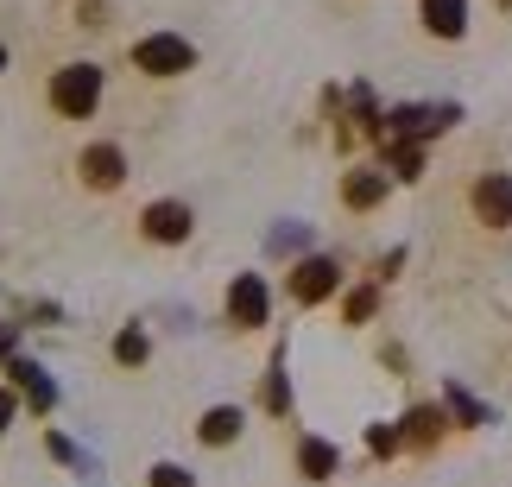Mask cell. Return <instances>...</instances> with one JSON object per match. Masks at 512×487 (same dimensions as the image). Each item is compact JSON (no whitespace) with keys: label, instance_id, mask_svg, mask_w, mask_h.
<instances>
[{"label":"cell","instance_id":"obj_14","mask_svg":"<svg viewBox=\"0 0 512 487\" xmlns=\"http://www.w3.org/2000/svg\"><path fill=\"white\" fill-rule=\"evenodd\" d=\"M449 412H456L462 424H487V405H475V399L462 393V386H449Z\"/></svg>","mask_w":512,"mask_h":487},{"label":"cell","instance_id":"obj_21","mask_svg":"<svg viewBox=\"0 0 512 487\" xmlns=\"http://www.w3.org/2000/svg\"><path fill=\"white\" fill-rule=\"evenodd\" d=\"M7 348H13V329H0V355H7Z\"/></svg>","mask_w":512,"mask_h":487},{"label":"cell","instance_id":"obj_9","mask_svg":"<svg viewBox=\"0 0 512 487\" xmlns=\"http://www.w3.org/2000/svg\"><path fill=\"white\" fill-rule=\"evenodd\" d=\"M298 469H304L310 481H329V475H336V469H342V456H336V443H323V437H310V443H304V450H298Z\"/></svg>","mask_w":512,"mask_h":487},{"label":"cell","instance_id":"obj_8","mask_svg":"<svg viewBox=\"0 0 512 487\" xmlns=\"http://www.w3.org/2000/svg\"><path fill=\"white\" fill-rule=\"evenodd\" d=\"M424 26L437 32V38H462L468 7H462V0H424Z\"/></svg>","mask_w":512,"mask_h":487},{"label":"cell","instance_id":"obj_2","mask_svg":"<svg viewBox=\"0 0 512 487\" xmlns=\"http://www.w3.org/2000/svg\"><path fill=\"white\" fill-rule=\"evenodd\" d=\"M133 64H140L146 76H184L196 64V51L177 32H159V38H140V45H133Z\"/></svg>","mask_w":512,"mask_h":487},{"label":"cell","instance_id":"obj_10","mask_svg":"<svg viewBox=\"0 0 512 487\" xmlns=\"http://www.w3.org/2000/svg\"><path fill=\"white\" fill-rule=\"evenodd\" d=\"M241 405H215V412H203V443H215V450H222V443H234L241 437Z\"/></svg>","mask_w":512,"mask_h":487},{"label":"cell","instance_id":"obj_3","mask_svg":"<svg viewBox=\"0 0 512 487\" xmlns=\"http://www.w3.org/2000/svg\"><path fill=\"white\" fill-rule=\"evenodd\" d=\"M228 317H234V329H260L272 317V298H266L260 272H241V279L228 285Z\"/></svg>","mask_w":512,"mask_h":487},{"label":"cell","instance_id":"obj_7","mask_svg":"<svg viewBox=\"0 0 512 487\" xmlns=\"http://www.w3.org/2000/svg\"><path fill=\"white\" fill-rule=\"evenodd\" d=\"M83 178L95 184V190H114L127 178V159H121V146H89L83 152Z\"/></svg>","mask_w":512,"mask_h":487},{"label":"cell","instance_id":"obj_11","mask_svg":"<svg viewBox=\"0 0 512 487\" xmlns=\"http://www.w3.org/2000/svg\"><path fill=\"white\" fill-rule=\"evenodd\" d=\"M7 374H13V386H19V393H26V399L38 405V412H45V405L57 399V393H51V380H45V367H32V361H13Z\"/></svg>","mask_w":512,"mask_h":487},{"label":"cell","instance_id":"obj_20","mask_svg":"<svg viewBox=\"0 0 512 487\" xmlns=\"http://www.w3.org/2000/svg\"><path fill=\"white\" fill-rule=\"evenodd\" d=\"M13 412H19V399H13V393H0V431L13 424Z\"/></svg>","mask_w":512,"mask_h":487},{"label":"cell","instance_id":"obj_13","mask_svg":"<svg viewBox=\"0 0 512 487\" xmlns=\"http://www.w3.org/2000/svg\"><path fill=\"white\" fill-rule=\"evenodd\" d=\"M405 424H411V443H430V437L443 431V412H437V405H418V412H411Z\"/></svg>","mask_w":512,"mask_h":487},{"label":"cell","instance_id":"obj_15","mask_svg":"<svg viewBox=\"0 0 512 487\" xmlns=\"http://www.w3.org/2000/svg\"><path fill=\"white\" fill-rule=\"evenodd\" d=\"M114 355H121L127 367H133V361H146V329H121V342H114Z\"/></svg>","mask_w":512,"mask_h":487},{"label":"cell","instance_id":"obj_4","mask_svg":"<svg viewBox=\"0 0 512 487\" xmlns=\"http://www.w3.org/2000/svg\"><path fill=\"white\" fill-rule=\"evenodd\" d=\"M336 285H342L336 260H304L298 272H291V298H298V304H323Z\"/></svg>","mask_w":512,"mask_h":487},{"label":"cell","instance_id":"obj_1","mask_svg":"<svg viewBox=\"0 0 512 487\" xmlns=\"http://www.w3.org/2000/svg\"><path fill=\"white\" fill-rule=\"evenodd\" d=\"M95 102H102V70L95 64H64L51 76V108L64 114V121H89Z\"/></svg>","mask_w":512,"mask_h":487},{"label":"cell","instance_id":"obj_16","mask_svg":"<svg viewBox=\"0 0 512 487\" xmlns=\"http://www.w3.org/2000/svg\"><path fill=\"white\" fill-rule=\"evenodd\" d=\"M266 405H272V412H285V405H291V380H285V361H279V367H272V386H266Z\"/></svg>","mask_w":512,"mask_h":487},{"label":"cell","instance_id":"obj_19","mask_svg":"<svg viewBox=\"0 0 512 487\" xmlns=\"http://www.w3.org/2000/svg\"><path fill=\"white\" fill-rule=\"evenodd\" d=\"M373 317V291H354L348 298V323H367Z\"/></svg>","mask_w":512,"mask_h":487},{"label":"cell","instance_id":"obj_6","mask_svg":"<svg viewBox=\"0 0 512 487\" xmlns=\"http://www.w3.org/2000/svg\"><path fill=\"white\" fill-rule=\"evenodd\" d=\"M190 228H196V222H190V209H184V203H152V209H146V235H152V241H165V247L190 241Z\"/></svg>","mask_w":512,"mask_h":487},{"label":"cell","instance_id":"obj_5","mask_svg":"<svg viewBox=\"0 0 512 487\" xmlns=\"http://www.w3.org/2000/svg\"><path fill=\"white\" fill-rule=\"evenodd\" d=\"M475 216H481L487 228H506V222H512V178L487 171V178L475 184Z\"/></svg>","mask_w":512,"mask_h":487},{"label":"cell","instance_id":"obj_17","mask_svg":"<svg viewBox=\"0 0 512 487\" xmlns=\"http://www.w3.org/2000/svg\"><path fill=\"white\" fill-rule=\"evenodd\" d=\"M152 487H196V475L177 469V462H159V469H152Z\"/></svg>","mask_w":512,"mask_h":487},{"label":"cell","instance_id":"obj_22","mask_svg":"<svg viewBox=\"0 0 512 487\" xmlns=\"http://www.w3.org/2000/svg\"><path fill=\"white\" fill-rule=\"evenodd\" d=\"M0 70H7V45H0Z\"/></svg>","mask_w":512,"mask_h":487},{"label":"cell","instance_id":"obj_18","mask_svg":"<svg viewBox=\"0 0 512 487\" xmlns=\"http://www.w3.org/2000/svg\"><path fill=\"white\" fill-rule=\"evenodd\" d=\"M367 443H373V456H392V450H399V431H392V424H373Z\"/></svg>","mask_w":512,"mask_h":487},{"label":"cell","instance_id":"obj_12","mask_svg":"<svg viewBox=\"0 0 512 487\" xmlns=\"http://www.w3.org/2000/svg\"><path fill=\"white\" fill-rule=\"evenodd\" d=\"M342 197H348V209H373V203L386 197V171H354Z\"/></svg>","mask_w":512,"mask_h":487}]
</instances>
